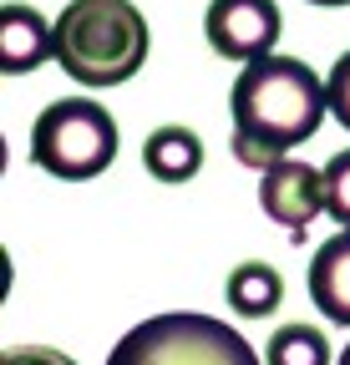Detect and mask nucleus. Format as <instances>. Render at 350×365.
I'll return each instance as SVG.
<instances>
[{"mask_svg": "<svg viewBox=\"0 0 350 365\" xmlns=\"http://www.w3.org/2000/svg\"><path fill=\"white\" fill-rule=\"evenodd\" d=\"M107 365H264V360L224 319L173 309L133 325L112 345Z\"/></svg>", "mask_w": 350, "mask_h": 365, "instance_id": "nucleus-3", "label": "nucleus"}, {"mask_svg": "<svg viewBox=\"0 0 350 365\" xmlns=\"http://www.w3.org/2000/svg\"><path fill=\"white\" fill-rule=\"evenodd\" d=\"M325 213L340 228H350V148L325 163Z\"/></svg>", "mask_w": 350, "mask_h": 365, "instance_id": "nucleus-12", "label": "nucleus"}, {"mask_svg": "<svg viewBox=\"0 0 350 365\" xmlns=\"http://www.w3.org/2000/svg\"><path fill=\"white\" fill-rule=\"evenodd\" d=\"M259 208L279 228H289V239H304V228L325 213V168H310L299 158L274 163L269 173H259Z\"/></svg>", "mask_w": 350, "mask_h": 365, "instance_id": "nucleus-6", "label": "nucleus"}, {"mask_svg": "<svg viewBox=\"0 0 350 365\" xmlns=\"http://www.w3.org/2000/svg\"><path fill=\"white\" fill-rule=\"evenodd\" d=\"M224 299H229V309L244 314V319H264V314H274V304L284 299V279H279L274 264L249 259V264H239V269L229 274Z\"/></svg>", "mask_w": 350, "mask_h": 365, "instance_id": "nucleus-10", "label": "nucleus"}, {"mask_svg": "<svg viewBox=\"0 0 350 365\" xmlns=\"http://www.w3.org/2000/svg\"><path fill=\"white\" fill-rule=\"evenodd\" d=\"M143 168L158 182H188V178H198V168H203L198 132H188V127H158V132H148Z\"/></svg>", "mask_w": 350, "mask_h": 365, "instance_id": "nucleus-9", "label": "nucleus"}, {"mask_svg": "<svg viewBox=\"0 0 350 365\" xmlns=\"http://www.w3.org/2000/svg\"><path fill=\"white\" fill-rule=\"evenodd\" d=\"M208 46L224 61H264L279 41V6L274 0H213L203 16Z\"/></svg>", "mask_w": 350, "mask_h": 365, "instance_id": "nucleus-5", "label": "nucleus"}, {"mask_svg": "<svg viewBox=\"0 0 350 365\" xmlns=\"http://www.w3.org/2000/svg\"><path fill=\"white\" fill-rule=\"evenodd\" d=\"M335 365H350V345H345V350H340V360H335Z\"/></svg>", "mask_w": 350, "mask_h": 365, "instance_id": "nucleus-16", "label": "nucleus"}, {"mask_svg": "<svg viewBox=\"0 0 350 365\" xmlns=\"http://www.w3.org/2000/svg\"><path fill=\"white\" fill-rule=\"evenodd\" d=\"M41 61H51V21L31 6H0V71L26 76Z\"/></svg>", "mask_w": 350, "mask_h": 365, "instance_id": "nucleus-7", "label": "nucleus"}, {"mask_svg": "<svg viewBox=\"0 0 350 365\" xmlns=\"http://www.w3.org/2000/svg\"><path fill=\"white\" fill-rule=\"evenodd\" d=\"M153 31L133 0H71L51 21V61L81 86H122L143 71Z\"/></svg>", "mask_w": 350, "mask_h": 365, "instance_id": "nucleus-2", "label": "nucleus"}, {"mask_svg": "<svg viewBox=\"0 0 350 365\" xmlns=\"http://www.w3.org/2000/svg\"><path fill=\"white\" fill-rule=\"evenodd\" d=\"M117 158V122L102 102L86 97H61L51 107H41L31 127V163L51 178L81 182L107 173Z\"/></svg>", "mask_w": 350, "mask_h": 365, "instance_id": "nucleus-4", "label": "nucleus"}, {"mask_svg": "<svg viewBox=\"0 0 350 365\" xmlns=\"http://www.w3.org/2000/svg\"><path fill=\"white\" fill-rule=\"evenodd\" d=\"M229 112H234V158L254 173H269L320 132L330 97H325V81L304 61L264 56L239 71L229 91Z\"/></svg>", "mask_w": 350, "mask_h": 365, "instance_id": "nucleus-1", "label": "nucleus"}, {"mask_svg": "<svg viewBox=\"0 0 350 365\" xmlns=\"http://www.w3.org/2000/svg\"><path fill=\"white\" fill-rule=\"evenodd\" d=\"M325 97H330V117L350 132V51L330 66V76H325Z\"/></svg>", "mask_w": 350, "mask_h": 365, "instance_id": "nucleus-13", "label": "nucleus"}, {"mask_svg": "<svg viewBox=\"0 0 350 365\" xmlns=\"http://www.w3.org/2000/svg\"><path fill=\"white\" fill-rule=\"evenodd\" d=\"M310 6H350V0H310Z\"/></svg>", "mask_w": 350, "mask_h": 365, "instance_id": "nucleus-15", "label": "nucleus"}, {"mask_svg": "<svg viewBox=\"0 0 350 365\" xmlns=\"http://www.w3.org/2000/svg\"><path fill=\"white\" fill-rule=\"evenodd\" d=\"M0 365H76V360L66 350H51V345H16V350H6Z\"/></svg>", "mask_w": 350, "mask_h": 365, "instance_id": "nucleus-14", "label": "nucleus"}, {"mask_svg": "<svg viewBox=\"0 0 350 365\" xmlns=\"http://www.w3.org/2000/svg\"><path fill=\"white\" fill-rule=\"evenodd\" d=\"M310 299L330 325L350 330V228H340L335 239H325L315 249L310 264Z\"/></svg>", "mask_w": 350, "mask_h": 365, "instance_id": "nucleus-8", "label": "nucleus"}, {"mask_svg": "<svg viewBox=\"0 0 350 365\" xmlns=\"http://www.w3.org/2000/svg\"><path fill=\"white\" fill-rule=\"evenodd\" d=\"M264 365H330V340L315 325H284L269 335Z\"/></svg>", "mask_w": 350, "mask_h": 365, "instance_id": "nucleus-11", "label": "nucleus"}]
</instances>
